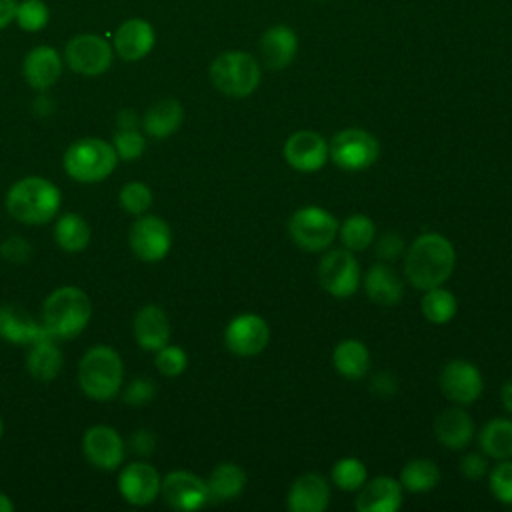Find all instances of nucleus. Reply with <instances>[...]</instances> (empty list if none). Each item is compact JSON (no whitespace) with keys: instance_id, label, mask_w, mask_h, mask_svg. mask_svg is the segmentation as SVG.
<instances>
[{"instance_id":"obj_30","label":"nucleus","mask_w":512,"mask_h":512,"mask_svg":"<svg viewBox=\"0 0 512 512\" xmlns=\"http://www.w3.org/2000/svg\"><path fill=\"white\" fill-rule=\"evenodd\" d=\"M206 486L210 500H232L244 490L246 474L238 464L222 462L210 472Z\"/></svg>"},{"instance_id":"obj_37","label":"nucleus","mask_w":512,"mask_h":512,"mask_svg":"<svg viewBox=\"0 0 512 512\" xmlns=\"http://www.w3.org/2000/svg\"><path fill=\"white\" fill-rule=\"evenodd\" d=\"M50 12L42 0H24L16 8V22L26 32H38L48 24Z\"/></svg>"},{"instance_id":"obj_1","label":"nucleus","mask_w":512,"mask_h":512,"mask_svg":"<svg viewBox=\"0 0 512 512\" xmlns=\"http://www.w3.org/2000/svg\"><path fill=\"white\" fill-rule=\"evenodd\" d=\"M456 264V252L452 242L438 234L426 232L420 234L408 248L404 258V270L414 288L428 290L442 286Z\"/></svg>"},{"instance_id":"obj_5","label":"nucleus","mask_w":512,"mask_h":512,"mask_svg":"<svg viewBox=\"0 0 512 512\" xmlns=\"http://www.w3.org/2000/svg\"><path fill=\"white\" fill-rule=\"evenodd\" d=\"M212 86L230 98L250 96L262 78V64L244 50H226L218 54L208 70Z\"/></svg>"},{"instance_id":"obj_10","label":"nucleus","mask_w":512,"mask_h":512,"mask_svg":"<svg viewBox=\"0 0 512 512\" xmlns=\"http://www.w3.org/2000/svg\"><path fill=\"white\" fill-rule=\"evenodd\" d=\"M318 280L328 294L348 298L358 288L360 266L350 250H330L318 264Z\"/></svg>"},{"instance_id":"obj_35","label":"nucleus","mask_w":512,"mask_h":512,"mask_svg":"<svg viewBox=\"0 0 512 512\" xmlns=\"http://www.w3.org/2000/svg\"><path fill=\"white\" fill-rule=\"evenodd\" d=\"M338 232H340V240L346 246V250L356 252V250H364L372 244L376 228L368 216L352 214L350 218L344 220V224L338 228Z\"/></svg>"},{"instance_id":"obj_2","label":"nucleus","mask_w":512,"mask_h":512,"mask_svg":"<svg viewBox=\"0 0 512 512\" xmlns=\"http://www.w3.org/2000/svg\"><path fill=\"white\" fill-rule=\"evenodd\" d=\"M62 204L56 184L42 176H26L14 182L6 194V210L22 224L40 226L52 220Z\"/></svg>"},{"instance_id":"obj_48","label":"nucleus","mask_w":512,"mask_h":512,"mask_svg":"<svg viewBox=\"0 0 512 512\" xmlns=\"http://www.w3.org/2000/svg\"><path fill=\"white\" fill-rule=\"evenodd\" d=\"M16 0H0V30L16 18Z\"/></svg>"},{"instance_id":"obj_3","label":"nucleus","mask_w":512,"mask_h":512,"mask_svg":"<svg viewBox=\"0 0 512 512\" xmlns=\"http://www.w3.org/2000/svg\"><path fill=\"white\" fill-rule=\"evenodd\" d=\"M90 316V298L76 286L56 288L42 304V326L52 338L70 340L78 336L86 328Z\"/></svg>"},{"instance_id":"obj_31","label":"nucleus","mask_w":512,"mask_h":512,"mask_svg":"<svg viewBox=\"0 0 512 512\" xmlns=\"http://www.w3.org/2000/svg\"><path fill=\"white\" fill-rule=\"evenodd\" d=\"M480 448L496 460L512 458V420L494 418L480 432Z\"/></svg>"},{"instance_id":"obj_43","label":"nucleus","mask_w":512,"mask_h":512,"mask_svg":"<svg viewBox=\"0 0 512 512\" xmlns=\"http://www.w3.org/2000/svg\"><path fill=\"white\" fill-rule=\"evenodd\" d=\"M0 254H2V258L10 260V262L22 264L30 258L32 246L22 236H10L0 244Z\"/></svg>"},{"instance_id":"obj_26","label":"nucleus","mask_w":512,"mask_h":512,"mask_svg":"<svg viewBox=\"0 0 512 512\" xmlns=\"http://www.w3.org/2000/svg\"><path fill=\"white\" fill-rule=\"evenodd\" d=\"M368 298L380 306H394L402 300L404 284L398 274L386 264H374L364 278Z\"/></svg>"},{"instance_id":"obj_51","label":"nucleus","mask_w":512,"mask_h":512,"mask_svg":"<svg viewBox=\"0 0 512 512\" xmlns=\"http://www.w3.org/2000/svg\"><path fill=\"white\" fill-rule=\"evenodd\" d=\"M12 510H14L12 500L4 492H0V512H12Z\"/></svg>"},{"instance_id":"obj_6","label":"nucleus","mask_w":512,"mask_h":512,"mask_svg":"<svg viewBox=\"0 0 512 512\" xmlns=\"http://www.w3.org/2000/svg\"><path fill=\"white\" fill-rule=\"evenodd\" d=\"M118 156L114 146L102 138H80L64 152V170L78 182H100L112 174Z\"/></svg>"},{"instance_id":"obj_19","label":"nucleus","mask_w":512,"mask_h":512,"mask_svg":"<svg viewBox=\"0 0 512 512\" xmlns=\"http://www.w3.org/2000/svg\"><path fill=\"white\" fill-rule=\"evenodd\" d=\"M356 508L360 512H396L402 506V484L392 476H376L358 488Z\"/></svg>"},{"instance_id":"obj_42","label":"nucleus","mask_w":512,"mask_h":512,"mask_svg":"<svg viewBox=\"0 0 512 512\" xmlns=\"http://www.w3.org/2000/svg\"><path fill=\"white\" fill-rule=\"evenodd\" d=\"M156 396V384L150 378H134L124 390L122 398L130 406H144Z\"/></svg>"},{"instance_id":"obj_25","label":"nucleus","mask_w":512,"mask_h":512,"mask_svg":"<svg viewBox=\"0 0 512 512\" xmlns=\"http://www.w3.org/2000/svg\"><path fill=\"white\" fill-rule=\"evenodd\" d=\"M436 438L450 450L466 448L474 436L472 418L460 408H448L434 422Z\"/></svg>"},{"instance_id":"obj_45","label":"nucleus","mask_w":512,"mask_h":512,"mask_svg":"<svg viewBox=\"0 0 512 512\" xmlns=\"http://www.w3.org/2000/svg\"><path fill=\"white\" fill-rule=\"evenodd\" d=\"M460 470L462 474L468 478V480H480L486 476L488 472V462L484 456L476 454V452H470L466 454L462 460H460Z\"/></svg>"},{"instance_id":"obj_11","label":"nucleus","mask_w":512,"mask_h":512,"mask_svg":"<svg viewBox=\"0 0 512 512\" xmlns=\"http://www.w3.org/2000/svg\"><path fill=\"white\" fill-rule=\"evenodd\" d=\"M128 244L136 258L144 262L162 260L172 246V232L166 220L158 216H142L132 224Z\"/></svg>"},{"instance_id":"obj_9","label":"nucleus","mask_w":512,"mask_h":512,"mask_svg":"<svg viewBox=\"0 0 512 512\" xmlns=\"http://www.w3.org/2000/svg\"><path fill=\"white\" fill-rule=\"evenodd\" d=\"M64 58L70 70L82 76H98L112 64V46L96 34H78L68 40Z\"/></svg>"},{"instance_id":"obj_7","label":"nucleus","mask_w":512,"mask_h":512,"mask_svg":"<svg viewBox=\"0 0 512 512\" xmlns=\"http://www.w3.org/2000/svg\"><path fill=\"white\" fill-rule=\"evenodd\" d=\"M288 232L302 250L322 252L334 242L338 220L320 206H304L290 216Z\"/></svg>"},{"instance_id":"obj_49","label":"nucleus","mask_w":512,"mask_h":512,"mask_svg":"<svg viewBox=\"0 0 512 512\" xmlns=\"http://www.w3.org/2000/svg\"><path fill=\"white\" fill-rule=\"evenodd\" d=\"M138 116L134 110H120L118 118H116V126L118 130H136L138 128Z\"/></svg>"},{"instance_id":"obj_36","label":"nucleus","mask_w":512,"mask_h":512,"mask_svg":"<svg viewBox=\"0 0 512 512\" xmlns=\"http://www.w3.org/2000/svg\"><path fill=\"white\" fill-rule=\"evenodd\" d=\"M366 466L362 464V460L358 458H340L334 466H332V480L340 490H358L364 482H366Z\"/></svg>"},{"instance_id":"obj_15","label":"nucleus","mask_w":512,"mask_h":512,"mask_svg":"<svg viewBox=\"0 0 512 512\" xmlns=\"http://www.w3.org/2000/svg\"><path fill=\"white\" fill-rule=\"evenodd\" d=\"M298 54V34L288 24L268 26L258 40V60L268 70L288 68Z\"/></svg>"},{"instance_id":"obj_53","label":"nucleus","mask_w":512,"mask_h":512,"mask_svg":"<svg viewBox=\"0 0 512 512\" xmlns=\"http://www.w3.org/2000/svg\"><path fill=\"white\" fill-rule=\"evenodd\" d=\"M316 2H322V0H316Z\"/></svg>"},{"instance_id":"obj_21","label":"nucleus","mask_w":512,"mask_h":512,"mask_svg":"<svg viewBox=\"0 0 512 512\" xmlns=\"http://www.w3.org/2000/svg\"><path fill=\"white\" fill-rule=\"evenodd\" d=\"M154 28L142 18H130L122 22L114 34V50L126 62L144 58L154 46Z\"/></svg>"},{"instance_id":"obj_8","label":"nucleus","mask_w":512,"mask_h":512,"mask_svg":"<svg viewBox=\"0 0 512 512\" xmlns=\"http://www.w3.org/2000/svg\"><path fill=\"white\" fill-rule=\"evenodd\" d=\"M380 144L378 140L362 130V128H346L334 134V138L328 144V156L330 160L348 172L364 170L372 166L378 160Z\"/></svg>"},{"instance_id":"obj_24","label":"nucleus","mask_w":512,"mask_h":512,"mask_svg":"<svg viewBox=\"0 0 512 512\" xmlns=\"http://www.w3.org/2000/svg\"><path fill=\"white\" fill-rule=\"evenodd\" d=\"M330 502L328 482L320 474H302L288 490L286 504L292 512H322Z\"/></svg>"},{"instance_id":"obj_28","label":"nucleus","mask_w":512,"mask_h":512,"mask_svg":"<svg viewBox=\"0 0 512 512\" xmlns=\"http://www.w3.org/2000/svg\"><path fill=\"white\" fill-rule=\"evenodd\" d=\"M52 340L54 338H42L30 344V352L26 356V368L30 376L42 382L54 380L62 368V352Z\"/></svg>"},{"instance_id":"obj_27","label":"nucleus","mask_w":512,"mask_h":512,"mask_svg":"<svg viewBox=\"0 0 512 512\" xmlns=\"http://www.w3.org/2000/svg\"><path fill=\"white\" fill-rule=\"evenodd\" d=\"M184 120L182 104L174 98H162L154 102L144 114V130L154 138H166L174 134Z\"/></svg>"},{"instance_id":"obj_52","label":"nucleus","mask_w":512,"mask_h":512,"mask_svg":"<svg viewBox=\"0 0 512 512\" xmlns=\"http://www.w3.org/2000/svg\"><path fill=\"white\" fill-rule=\"evenodd\" d=\"M2 432H4V422H2V418H0V438H2Z\"/></svg>"},{"instance_id":"obj_32","label":"nucleus","mask_w":512,"mask_h":512,"mask_svg":"<svg viewBox=\"0 0 512 512\" xmlns=\"http://www.w3.org/2000/svg\"><path fill=\"white\" fill-rule=\"evenodd\" d=\"M54 240L66 252H80L90 242V226L80 214L68 212L54 226Z\"/></svg>"},{"instance_id":"obj_34","label":"nucleus","mask_w":512,"mask_h":512,"mask_svg":"<svg viewBox=\"0 0 512 512\" xmlns=\"http://www.w3.org/2000/svg\"><path fill=\"white\" fill-rule=\"evenodd\" d=\"M438 480H440V470L428 458L410 460L404 464L400 472V484L410 492H428L438 484Z\"/></svg>"},{"instance_id":"obj_44","label":"nucleus","mask_w":512,"mask_h":512,"mask_svg":"<svg viewBox=\"0 0 512 512\" xmlns=\"http://www.w3.org/2000/svg\"><path fill=\"white\" fill-rule=\"evenodd\" d=\"M374 252L380 260H396L404 252V240L396 232H386L378 238Z\"/></svg>"},{"instance_id":"obj_16","label":"nucleus","mask_w":512,"mask_h":512,"mask_svg":"<svg viewBox=\"0 0 512 512\" xmlns=\"http://www.w3.org/2000/svg\"><path fill=\"white\" fill-rule=\"evenodd\" d=\"M482 386V374L472 362L452 360L440 372V390L456 404L468 406L476 402Z\"/></svg>"},{"instance_id":"obj_38","label":"nucleus","mask_w":512,"mask_h":512,"mask_svg":"<svg viewBox=\"0 0 512 512\" xmlns=\"http://www.w3.org/2000/svg\"><path fill=\"white\" fill-rule=\"evenodd\" d=\"M120 204L128 214H144L152 204V192L144 182H128L120 190Z\"/></svg>"},{"instance_id":"obj_46","label":"nucleus","mask_w":512,"mask_h":512,"mask_svg":"<svg viewBox=\"0 0 512 512\" xmlns=\"http://www.w3.org/2000/svg\"><path fill=\"white\" fill-rule=\"evenodd\" d=\"M130 446L136 454L140 456H148L154 452V446H156V438L150 430H136L130 438Z\"/></svg>"},{"instance_id":"obj_50","label":"nucleus","mask_w":512,"mask_h":512,"mask_svg":"<svg viewBox=\"0 0 512 512\" xmlns=\"http://www.w3.org/2000/svg\"><path fill=\"white\" fill-rule=\"evenodd\" d=\"M502 404L508 412H512V378L502 386Z\"/></svg>"},{"instance_id":"obj_4","label":"nucleus","mask_w":512,"mask_h":512,"mask_svg":"<svg viewBox=\"0 0 512 512\" xmlns=\"http://www.w3.org/2000/svg\"><path fill=\"white\" fill-rule=\"evenodd\" d=\"M124 366L110 346H92L78 362V384L82 392L98 402L114 398L122 386Z\"/></svg>"},{"instance_id":"obj_22","label":"nucleus","mask_w":512,"mask_h":512,"mask_svg":"<svg viewBox=\"0 0 512 512\" xmlns=\"http://www.w3.org/2000/svg\"><path fill=\"white\" fill-rule=\"evenodd\" d=\"M22 72L28 86L34 90H46L60 78L62 58L52 46H36L26 54Z\"/></svg>"},{"instance_id":"obj_17","label":"nucleus","mask_w":512,"mask_h":512,"mask_svg":"<svg viewBox=\"0 0 512 512\" xmlns=\"http://www.w3.org/2000/svg\"><path fill=\"white\" fill-rule=\"evenodd\" d=\"M286 162L300 172H316L328 160V142L314 130H298L284 142Z\"/></svg>"},{"instance_id":"obj_18","label":"nucleus","mask_w":512,"mask_h":512,"mask_svg":"<svg viewBox=\"0 0 512 512\" xmlns=\"http://www.w3.org/2000/svg\"><path fill=\"white\" fill-rule=\"evenodd\" d=\"M162 478L158 470L146 462H132L122 468L118 490L122 498L134 506H146L160 494Z\"/></svg>"},{"instance_id":"obj_12","label":"nucleus","mask_w":512,"mask_h":512,"mask_svg":"<svg viewBox=\"0 0 512 512\" xmlns=\"http://www.w3.org/2000/svg\"><path fill=\"white\" fill-rule=\"evenodd\" d=\"M270 340V328L258 314L246 312L232 318L224 330V342L236 356H256Z\"/></svg>"},{"instance_id":"obj_33","label":"nucleus","mask_w":512,"mask_h":512,"mask_svg":"<svg viewBox=\"0 0 512 512\" xmlns=\"http://www.w3.org/2000/svg\"><path fill=\"white\" fill-rule=\"evenodd\" d=\"M420 308H422V314L428 322L446 324L454 318L458 302H456V296L450 290L434 286V288L424 290Z\"/></svg>"},{"instance_id":"obj_20","label":"nucleus","mask_w":512,"mask_h":512,"mask_svg":"<svg viewBox=\"0 0 512 512\" xmlns=\"http://www.w3.org/2000/svg\"><path fill=\"white\" fill-rule=\"evenodd\" d=\"M0 338L12 344H34L52 336L42 322H36L24 308L16 304H0Z\"/></svg>"},{"instance_id":"obj_13","label":"nucleus","mask_w":512,"mask_h":512,"mask_svg":"<svg viewBox=\"0 0 512 512\" xmlns=\"http://www.w3.org/2000/svg\"><path fill=\"white\" fill-rule=\"evenodd\" d=\"M160 492L166 504L176 510H198L210 500L206 482L188 470H174L166 474L162 478Z\"/></svg>"},{"instance_id":"obj_39","label":"nucleus","mask_w":512,"mask_h":512,"mask_svg":"<svg viewBox=\"0 0 512 512\" xmlns=\"http://www.w3.org/2000/svg\"><path fill=\"white\" fill-rule=\"evenodd\" d=\"M114 152L120 160L132 162L136 158H140L146 150V142L144 136L136 130H116L114 134Z\"/></svg>"},{"instance_id":"obj_23","label":"nucleus","mask_w":512,"mask_h":512,"mask_svg":"<svg viewBox=\"0 0 512 512\" xmlns=\"http://www.w3.org/2000/svg\"><path fill=\"white\" fill-rule=\"evenodd\" d=\"M134 338L140 348L156 352L168 344L170 322L166 312L156 304L142 306L134 316Z\"/></svg>"},{"instance_id":"obj_29","label":"nucleus","mask_w":512,"mask_h":512,"mask_svg":"<svg viewBox=\"0 0 512 512\" xmlns=\"http://www.w3.org/2000/svg\"><path fill=\"white\" fill-rule=\"evenodd\" d=\"M334 368L340 376L358 380L362 378L370 368V352L360 340H342L332 354Z\"/></svg>"},{"instance_id":"obj_47","label":"nucleus","mask_w":512,"mask_h":512,"mask_svg":"<svg viewBox=\"0 0 512 512\" xmlns=\"http://www.w3.org/2000/svg\"><path fill=\"white\" fill-rule=\"evenodd\" d=\"M372 390L380 396H388L396 390V378L390 372H380L372 380Z\"/></svg>"},{"instance_id":"obj_41","label":"nucleus","mask_w":512,"mask_h":512,"mask_svg":"<svg viewBox=\"0 0 512 512\" xmlns=\"http://www.w3.org/2000/svg\"><path fill=\"white\" fill-rule=\"evenodd\" d=\"M490 490L502 504L512 506V460H502L490 472Z\"/></svg>"},{"instance_id":"obj_40","label":"nucleus","mask_w":512,"mask_h":512,"mask_svg":"<svg viewBox=\"0 0 512 512\" xmlns=\"http://www.w3.org/2000/svg\"><path fill=\"white\" fill-rule=\"evenodd\" d=\"M154 364L160 370V374L172 378V376H180L186 370L188 358H186V352L180 346L166 344L160 350H156Z\"/></svg>"},{"instance_id":"obj_14","label":"nucleus","mask_w":512,"mask_h":512,"mask_svg":"<svg viewBox=\"0 0 512 512\" xmlns=\"http://www.w3.org/2000/svg\"><path fill=\"white\" fill-rule=\"evenodd\" d=\"M82 450L86 460L100 470H116L124 460V440L106 424L90 426L84 432Z\"/></svg>"}]
</instances>
